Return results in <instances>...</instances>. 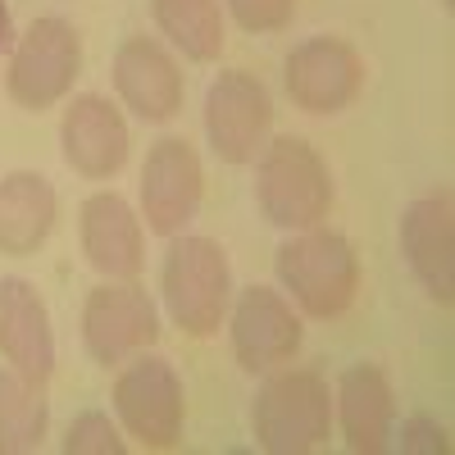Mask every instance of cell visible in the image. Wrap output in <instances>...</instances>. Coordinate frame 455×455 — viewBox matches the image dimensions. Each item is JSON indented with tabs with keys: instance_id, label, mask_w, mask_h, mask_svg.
Here are the masks:
<instances>
[{
	"instance_id": "obj_14",
	"label": "cell",
	"mask_w": 455,
	"mask_h": 455,
	"mask_svg": "<svg viewBox=\"0 0 455 455\" xmlns=\"http://www.w3.org/2000/svg\"><path fill=\"white\" fill-rule=\"evenodd\" d=\"M83 255L105 283H137L146 264V242H141V219L119 192H96L83 201Z\"/></svg>"
},
{
	"instance_id": "obj_4",
	"label": "cell",
	"mask_w": 455,
	"mask_h": 455,
	"mask_svg": "<svg viewBox=\"0 0 455 455\" xmlns=\"http://www.w3.org/2000/svg\"><path fill=\"white\" fill-rule=\"evenodd\" d=\"M164 310L187 337H214L233 306V264L210 237H173L160 269Z\"/></svg>"
},
{
	"instance_id": "obj_6",
	"label": "cell",
	"mask_w": 455,
	"mask_h": 455,
	"mask_svg": "<svg viewBox=\"0 0 455 455\" xmlns=\"http://www.w3.org/2000/svg\"><path fill=\"white\" fill-rule=\"evenodd\" d=\"M83 68V42L68 19H36L10 51V100L23 109H51L73 92V78Z\"/></svg>"
},
{
	"instance_id": "obj_17",
	"label": "cell",
	"mask_w": 455,
	"mask_h": 455,
	"mask_svg": "<svg viewBox=\"0 0 455 455\" xmlns=\"http://www.w3.org/2000/svg\"><path fill=\"white\" fill-rule=\"evenodd\" d=\"M60 146L73 173L83 178H114L128 160V124L105 96H78L64 109Z\"/></svg>"
},
{
	"instance_id": "obj_15",
	"label": "cell",
	"mask_w": 455,
	"mask_h": 455,
	"mask_svg": "<svg viewBox=\"0 0 455 455\" xmlns=\"http://www.w3.org/2000/svg\"><path fill=\"white\" fill-rule=\"evenodd\" d=\"M332 414L355 455H383L396 433V392L378 364H351L337 378Z\"/></svg>"
},
{
	"instance_id": "obj_19",
	"label": "cell",
	"mask_w": 455,
	"mask_h": 455,
	"mask_svg": "<svg viewBox=\"0 0 455 455\" xmlns=\"http://www.w3.org/2000/svg\"><path fill=\"white\" fill-rule=\"evenodd\" d=\"M156 28L192 60L210 64L223 51V5L219 0H150Z\"/></svg>"
},
{
	"instance_id": "obj_22",
	"label": "cell",
	"mask_w": 455,
	"mask_h": 455,
	"mask_svg": "<svg viewBox=\"0 0 455 455\" xmlns=\"http://www.w3.org/2000/svg\"><path fill=\"white\" fill-rule=\"evenodd\" d=\"M223 5L246 32H283L296 14V0H223Z\"/></svg>"
},
{
	"instance_id": "obj_7",
	"label": "cell",
	"mask_w": 455,
	"mask_h": 455,
	"mask_svg": "<svg viewBox=\"0 0 455 455\" xmlns=\"http://www.w3.org/2000/svg\"><path fill=\"white\" fill-rule=\"evenodd\" d=\"M274 128V100L255 73L223 68L205 92V137L223 164H251Z\"/></svg>"
},
{
	"instance_id": "obj_5",
	"label": "cell",
	"mask_w": 455,
	"mask_h": 455,
	"mask_svg": "<svg viewBox=\"0 0 455 455\" xmlns=\"http://www.w3.org/2000/svg\"><path fill=\"white\" fill-rule=\"evenodd\" d=\"M114 414L146 451H173L182 442V378L164 355H132L114 378Z\"/></svg>"
},
{
	"instance_id": "obj_8",
	"label": "cell",
	"mask_w": 455,
	"mask_h": 455,
	"mask_svg": "<svg viewBox=\"0 0 455 455\" xmlns=\"http://www.w3.org/2000/svg\"><path fill=\"white\" fill-rule=\"evenodd\" d=\"M160 310L137 283H100L83 306V347L96 364H124L156 347Z\"/></svg>"
},
{
	"instance_id": "obj_20",
	"label": "cell",
	"mask_w": 455,
	"mask_h": 455,
	"mask_svg": "<svg viewBox=\"0 0 455 455\" xmlns=\"http://www.w3.org/2000/svg\"><path fill=\"white\" fill-rule=\"evenodd\" d=\"M51 410L42 401V383H28L23 373L0 369V455L36 451L46 437Z\"/></svg>"
},
{
	"instance_id": "obj_3",
	"label": "cell",
	"mask_w": 455,
	"mask_h": 455,
	"mask_svg": "<svg viewBox=\"0 0 455 455\" xmlns=\"http://www.w3.org/2000/svg\"><path fill=\"white\" fill-rule=\"evenodd\" d=\"M251 433L269 455H310L332 433V392L315 369L269 373L251 405Z\"/></svg>"
},
{
	"instance_id": "obj_9",
	"label": "cell",
	"mask_w": 455,
	"mask_h": 455,
	"mask_svg": "<svg viewBox=\"0 0 455 455\" xmlns=\"http://www.w3.org/2000/svg\"><path fill=\"white\" fill-rule=\"evenodd\" d=\"M201 196H205V169L196 160V150L182 137H160L146 150V164H141V219H146V228L160 237H178L196 219Z\"/></svg>"
},
{
	"instance_id": "obj_21",
	"label": "cell",
	"mask_w": 455,
	"mask_h": 455,
	"mask_svg": "<svg viewBox=\"0 0 455 455\" xmlns=\"http://www.w3.org/2000/svg\"><path fill=\"white\" fill-rule=\"evenodd\" d=\"M64 455H128V442L109 424V414L83 410L64 433Z\"/></svg>"
},
{
	"instance_id": "obj_24",
	"label": "cell",
	"mask_w": 455,
	"mask_h": 455,
	"mask_svg": "<svg viewBox=\"0 0 455 455\" xmlns=\"http://www.w3.org/2000/svg\"><path fill=\"white\" fill-rule=\"evenodd\" d=\"M14 42H19V32H14L10 5H5V0H0V55H5V51H14Z\"/></svg>"
},
{
	"instance_id": "obj_1",
	"label": "cell",
	"mask_w": 455,
	"mask_h": 455,
	"mask_svg": "<svg viewBox=\"0 0 455 455\" xmlns=\"http://www.w3.org/2000/svg\"><path fill=\"white\" fill-rule=\"evenodd\" d=\"M255 205L283 233L319 228L332 210V173L306 137H278L259 150Z\"/></svg>"
},
{
	"instance_id": "obj_13",
	"label": "cell",
	"mask_w": 455,
	"mask_h": 455,
	"mask_svg": "<svg viewBox=\"0 0 455 455\" xmlns=\"http://www.w3.org/2000/svg\"><path fill=\"white\" fill-rule=\"evenodd\" d=\"M114 92L141 124H169L182 109V73L178 60L156 36H128L114 51Z\"/></svg>"
},
{
	"instance_id": "obj_10",
	"label": "cell",
	"mask_w": 455,
	"mask_h": 455,
	"mask_svg": "<svg viewBox=\"0 0 455 455\" xmlns=\"http://www.w3.org/2000/svg\"><path fill=\"white\" fill-rule=\"evenodd\" d=\"M283 83H287V96L296 109L341 114L347 105H355V96L364 87V60L341 36H310V42L291 46Z\"/></svg>"
},
{
	"instance_id": "obj_12",
	"label": "cell",
	"mask_w": 455,
	"mask_h": 455,
	"mask_svg": "<svg viewBox=\"0 0 455 455\" xmlns=\"http://www.w3.org/2000/svg\"><path fill=\"white\" fill-rule=\"evenodd\" d=\"M228 328H233V355L246 373H274L300 351V319L274 287H246Z\"/></svg>"
},
{
	"instance_id": "obj_23",
	"label": "cell",
	"mask_w": 455,
	"mask_h": 455,
	"mask_svg": "<svg viewBox=\"0 0 455 455\" xmlns=\"http://www.w3.org/2000/svg\"><path fill=\"white\" fill-rule=\"evenodd\" d=\"M392 437H396V433H392ZM396 446H401L405 455H442L451 442H446V428H442L437 419H428V414H410V419L401 424Z\"/></svg>"
},
{
	"instance_id": "obj_11",
	"label": "cell",
	"mask_w": 455,
	"mask_h": 455,
	"mask_svg": "<svg viewBox=\"0 0 455 455\" xmlns=\"http://www.w3.org/2000/svg\"><path fill=\"white\" fill-rule=\"evenodd\" d=\"M401 255L437 306L455 300V201L451 192H428L401 214Z\"/></svg>"
},
{
	"instance_id": "obj_16",
	"label": "cell",
	"mask_w": 455,
	"mask_h": 455,
	"mask_svg": "<svg viewBox=\"0 0 455 455\" xmlns=\"http://www.w3.org/2000/svg\"><path fill=\"white\" fill-rule=\"evenodd\" d=\"M0 355L28 383H46L55 369L51 315L28 278H0Z\"/></svg>"
},
{
	"instance_id": "obj_18",
	"label": "cell",
	"mask_w": 455,
	"mask_h": 455,
	"mask_svg": "<svg viewBox=\"0 0 455 455\" xmlns=\"http://www.w3.org/2000/svg\"><path fill=\"white\" fill-rule=\"evenodd\" d=\"M60 214L51 178L19 169L0 178V255H32L51 237Z\"/></svg>"
},
{
	"instance_id": "obj_2",
	"label": "cell",
	"mask_w": 455,
	"mask_h": 455,
	"mask_svg": "<svg viewBox=\"0 0 455 455\" xmlns=\"http://www.w3.org/2000/svg\"><path fill=\"white\" fill-rule=\"evenodd\" d=\"M278 283L310 319H337L355 306L360 255L332 228H306L278 246Z\"/></svg>"
}]
</instances>
